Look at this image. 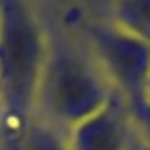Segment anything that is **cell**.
<instances>
[{
    "label": "cell",
    "mask_w": 150,
    "mask_h": 150,
    "mask_svg": "<svg viewBox=\"0 0 150 150\" xmlns=\"http://www.w3.org/2000/svg\"><path fill=\"white\" fill-rule=\"evenodd\" d=\"M117 99L119 97L74 31L50 33L33 117L68 134Z\"/></svg>",
    "instance_id": "obj_1"
},
{
    "label": "cell",
    "mask_w": 150,
    "mask_h": 150,
    "mask_svg": "<svg viewBox=\"0 0 150 150\" xmlns=\"http://www.w3.org/2000/svg\"><path fill=\"white\" fill-rule=\"evenodd\" d=\"M50 31L31 0H0V121L21 129L35 115Z\"/></svg>",
    "instance_id": "obj_2"
},
{
    "label": "cell",
    "mask_w": 150,
    "mask_h": 150,
    "mask_svg": "<svg viewBox=\"0 0 150 150\" xmlns=\"http://www.w3.org/2000/svg\"><path fill=\"white\" fill-rule=\"evenodd\" d=\"M72 31L123 103L144 97L150 76V43L103 15L80 17Z\"/></svg>",
    "instance_id": "obj_3"
},
{
    "label": "cell",
    "mask_w": 150,
    "mask_h": 150,
    "mask_svg": "<svg viewBox=\"0 0 150 150\" xmlns=\"http://www.w3.org/2000/svg\"><path fill=\"white\" fill-rule=\"evenodd\" d=\"M129 121L121 99L68 132L70 150H125Z\"/></svg>",
    "instance_id": "obj_4"
},
{
    "label": "cell",
    "mask_w": 150,
    "mask_h": 150,
    "mask_svg": "<svg viewBox=\"0 0 150 150\" xmlns=\"http://www.w3.org/2000/svg\"><path fill=\"white\" fill-rule=\"evenodd\" d=\"M103 17L150 43V0H105Z\"/></svg>",
    "instance_id": "obj_5"
},
{
    "label": "cell",
    "mask_w": 150,
    "mask_h": 150,
    "mask_svg": "<svg viewBox=\"0 0 150 150\" xmlns=\"http://www.w3.org/2000/svg\"><path fill=\"white\" fill-rule=\"evenodd\" d=\"M21 150H70L68 134L45 123L39 117H31L19 129Z\"/></svg>",
    "instance_id": "obj_6"
},
{
    "label": "cell",
    "mask_w": 150,
    "mask_h": 150,
    "mask_svg": "<svg viewBox=\"0 0 150 150\" xmlns=\"http://www.w3.org/2000/svg\"><path fill=\"white\" fill-rule=\"evenodd\" d=\"M125 105V113H127V121L132 132L150 146V101L146 97L134 99L123 103Z\"/></svg>",
    "instance_id": "obj_7"
},
{
    "label": "cell",
    "mask_w": 150,
    "mask_h": 150,
    "mask_svg": "<svg viewBox=\"0 0 150 150\" xmlns=\"http://www.w3.org/2000/svg\"><path fill=\"white\" fill-rule=\"evenodd\" d=\"M2 150H21L19 148V129L2 127Z\"/></svg>",
    "instance_id": "obj_8"
},
{
    "label": "cell",
    "mask_w": 150,
    "mask_h": 150,
    "mask_svg": "<svg viewBox=\"0 0 150 150\" xmlns=\"http://www.w3.org/2000/svg\"><path fill=\"white\" fill-rule=\"evenodd\" d=\"M125 115H127V113H125ZM125 150H150V146L144 144V142L132 132V127H129V134H127V140H125Z\"/></svg>",
    "instance_id": "obj_9"
},
{
    "label": "cell",
    "mask_w": 150,
    "mask_h": 150,
    "mask_svg": "<svg viewBox=\"0 0 150 150\" xmlns=\"http://www.w3.org/2000/svg\"><path fill=\"white\" fill-rule=\"evenodd\" d=\"M144 97L150 101V76H148V82H146V91H144Z\"/></svg>",
    "instance_id": "obj_10"
}]
</instances>
